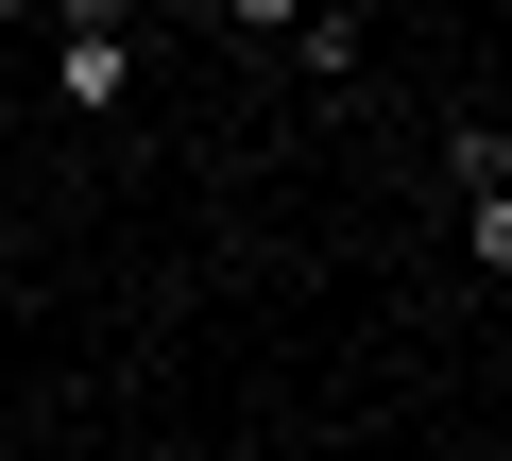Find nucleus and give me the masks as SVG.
<instances>
[{"label": "nucleus", "instance_id": "nucleus-3", "mask_svg": "<svg viewBox=\"0 0 512 461\" xmlns=\"http://www.w3.org/2000/svg\"><path fill=\"white\" fill-rule=\"evenodd\" d=\"M222 18H239V35H291V18H308V0H222Z\"/></svg>", "mask_w": 512, "mask_h": 461}, {"label": "nucleus", "instance_id": "nucleus-2", "mask_svg": "<svg viewBox=\"0 0 512 461\" xmlns=\"http://www.w3.org/2000/svg\"><path fill=\"white\" fill-rule=\"evenodd\" d=\"M444 171H461V205H495V188H512V137H495V120H461V137H444Z\"/></svg>", "mask_w": 512, "mask_h": 461}, {"label": "nucleus", "instance_id": "nucleus-1", "mask_svg": "<svg viewBox=\"0 0 512 461\" xmlns=\"http://www.w3.org/2000/svg\"><path fill=\"white\" fill-rule=\"evenodd\" d=\"M137 103V0H69V120Z\"/></svg>", "mask_w": 512, "mask_h": 461}, {"label": "nucleus", "instance_id": "nucleus-4", "mask_svg": "<svg viewBox=\"0 0 512 461\" xmlns=\"http://www.w3.org/2000/svg\"><path fill=\"white\" fill-rule=\"evenodd\" d=\"M0 18H35V0H0Z\"/></svg>", "mask_w": 512, "mask_h": 461}]
</instances>
